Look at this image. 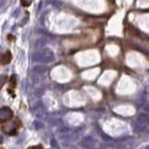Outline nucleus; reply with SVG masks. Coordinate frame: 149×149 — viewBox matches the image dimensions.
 <instances>
[{
  "label": "nucleus",
  "mask_w": 149,
  "mask_h": 149,
  "mask_svg": "<svg viewBox=\"0 0 149 149\" xmlns=\"http://www.w3.org/2000/svg\"><path fill=\"white\" fill-rule=\"evenodd\" d=\"M11 59H12L11 53H10V51H8L3 55L2 59H1V63H2V64H8L10 63Z\"/></svg>",
  "instance_id": "20e7f679"
},
{
  "label": "nucleus",
  "mask_w": 149,
  "mask_h": 149,
  "mask_svg": "<svg viewBox=\"0 0 149 149\" xmlns=\"http://www.w3.org/2000/svg\"><path fill=\"white\" fill-rule=\"evenodd\" d=\"M54 59L53 53L51 49H45L40 51L34 53L32 56V60L34 62H38V63H51Z\"/></svg>",
  "instance_id": "f257e3e1"
},
{
  "label": "nucleus",
  "mask_w": 149,
  "mask_h": 149,
  "mask_svg": "<svg viewBox=\"0 0 149 149\" xmlns=\"http://www.w3.org/2000/svg\"><path fill=\"white\" fill-rule=\"evenodd\" d=\"M28 149H43V147L41 146H31L29 147Z\"/></svg>",
  "instance_id": "9d476101"
},
{
  "label": "nucleus",
  "mask_w": 149,
  "mask_h": 149,
  "mask_svg": "<svg viewBox=\"0 0 149 149\" xmlns=\"http://www.w3.org/2000/svg\"><path fill=\"white\" fill-rule=\"evenodd\" d=\"M8 79V77L3 74V76H0V90L2 89V87L4 86V84L6 83V81Z\"/></svg>",
  "instance_id": "0eeeda50"
},
{
  "label": "nucleus",
  "mask_w": 149,
  "mask_h": 149,
  "mask_svg": "<svg viewBox=\"0 0 149 149\" xmlns=\"http://www.w3.org/2000/svg\"><path fill=\"white\" fill-rule=\"evenodd\" d=\"M47 71V67L42 65H37L36 67H34V72L36 73H44Z\"/></svg>",
  "instance_id": "423d86ee"
},
{
  "label": "nucleus",
  "mask_w": 149,
  "mask_h": 149,
  "mask_svg": "<svg viewBox=\"0 0 149 149\" xmlns=\"http://www.w3.org/2000/svg\"><path fill=\"white\" fill-rule=\"evenodd\" d=\"M2 143H3V137L0 136V144H2Z\"/></svg>",
  "instance_id": "9b49d317"
},
{
  "label": "nucleus",
  "mask_w": 149,
  "mask_h": 149,
  "mask_svg": "<svg viewBox=\"0 0 149 149\" xmlns=\"http://www.w3.org/2000/svg\"><path fill=\"white\" fill-rule=\"evenodd\" d=\"M32 1H33V0H21V2H22V5L24 6V7H28L32 3Z\"/></svg>",
  "instance_id": "1a4fd4ad"
},
{
  "label": "nucleus",
  "mask_w": 149,
  "mask_h": 149,
  "mask_svg": "<svg viewBox=\"0 0 149 149\" xmlns=\"http://www.w3.org/2000/svg\"><path fill=\"white\" fill-rule=\"evenodd\" d=\"M21 125V122L19 119H16V120L12 121L10 123H7L5 125H3L1 127V130L3 132L9 134V135H14L16 134V131L18 130V128Z\"/></svg>",
  "instance_id": "f03ea898"
},
{
  "label": "nucleus",
  "mask_w": 149,
  "mask_h": 149,
  "mask_svg": "<svg viewBox=\"0 0 149 149\" xmlns=\"http://www.w3.org/2000/svg\"><path fill=\"white\" fill-rule=\"evenodd\" d=\"M15 86H16V76L13 74L10 78V88L13 89V88H15Z\"/></svg>",
  "instance_id": "6e6552de"
},
{
  "label": "nucleus",
  "mask_w": 149,
  "mask_h": 149,
  "mask_svg": "<svg viewBox=\"0 0 149 149\" xmlns=\"http://www.w3.org/2000/svg\"><path fill=\"white\" fill-rule=\"evenodd\" d=\"M46 44H47V39L42 37V38H38L36 40L34 46H35V48H41V47H44Z\"/></svg>",
  "instance_id": "39448f33"
},
{
  "label": "nucleus",
  "mask_w": 149,
  "mask_h": 149,
  "mask_svg": "<svg viewBox=\"0 0 149 149\" xmlns=\"http://www.w3.org/2000/svg\"><path fill=\"white\" fill-rule=\"evenodd\" d=\"M13 117V112L9 107H2L0 109V123H4Z\"/></svg>",
  "instance_id": "7ed1b4c3"
}]
</instances>
